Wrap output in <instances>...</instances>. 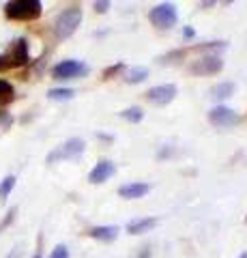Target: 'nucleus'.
<instances>
[{
    "mask_svg": "<svg viewBox=\"0 0 247 258\" xmlns=\"http://www.w3.org/2000/svg\"><path fill=\"white\" fill-rule=\"evenodd\" d=\"M79 22H82V9L77 5L67 7L62 13H58L56 22H54V35L56 39H69L77 30Z\"/></svg>",
    "mask_w": 247,
    "mask_h": 258,
    "instance_id": "nucleus-1",
    "label": "nucleus"
},
{
    "mask_svg": "<svg viewBox=\"0 0 247 258\" xmlns=\"http://www.w3.org/2000/svg\"><path fill=\"white\" fill-rule=\"evenodd\" d=\"M43 5L39 0H13V3H7L5 7V15L9 20H37L41 15Z\"/></svg>",
    "mask_w": 247,
    "mask_h": 258,
    "instance_id": "nucleus-2",
    "label": "nucleus"
},
{
    "mask_svg": "<svg viewBox=\"0 0 247 258\" xmlns=\"http://www.w3.org/2000/svg\"><path fill=\"white\" fill-rule=\"evenodd\" d=\"M84 149H86V144L82 138H69L67 142H62L60 147H56L50 155H47V164L65 161V159H77L84 153Z\"/></svg>",
    "mask_w": 247,
    "mask_h": 258,
    "instance_id": "nucleus-3",
    "label": "nucleus"
},
{
    "mask_svg": "<svg viewBox=\"0 0 247 258\" xmlns=\"http://www.w3.org/2000/svg\"><path fill=\"white\" fill-rule=\"evenodd\" d=\"M148 20L153 22V26L161 28V30H168V28H172L174 24L179 22L177 7L170 5V3H161V5H157L155 9H150Z\"/></svg>",
    "mask_w": 247,
    "mask_h": 258,
    "instance_id": "nucleus-4",
    "label": "nucleus"
},
{
    "mask_svg": "<svg viewBox=\"0 0 247 258\" xmlns=\"http://www.w3.org/2000/svg\"><path fill=\"white\" fill-rule=\"evenodd\" d=\"M221 69H224V60L219 58V54H211V52L200 56V58L189 67V71L194 76H215V74H219Z\"/></svg>",
    "mask_w": 247,
    "mask_h": 258,
    "instance_id": "nucleus-5",
    "label": "nucleus"
},
{
    "mask_svg": "<svg viewBox=\"0 0 247 258\" xmlns=\"http://www.w3.org/2000/svg\"><path fill=\"white\" fill-rule=\"evenodd\" d=\"M86 74H89V67L79 60H73V58L54 64V69H52V76L56 80H73V78H82Z\"/></svg>",
    "mask_w": 247,
    "mask_h": 258,
    "instance_id": "nucleus-6",
    "label": "nucleus"
},
{
    "mask_svg": "<svg viewBox=\"0 0 247 258\" xmlns=\"http://www.w3.org/2000/svg\"><path fill=\"white\" fill-rule=\"evenodd\" d=\"M209 123L213 127H219V129H228V127H234L241 123V116L236 114L234 110H230L226 106H215L209 112Z\"/></svg>",
    "mask_w": 247,
    "mask_h": 258,
    "instance_id": "nucleus-7",
    "label": "nucleus"
},
{
    "mask_svg": "<svg viewBox=\"0 0 247 258\" xmlns=\"http://www.w3.org/2000/svg\"><path fill=\"white\" fill-rule=\"evenodd\" d=\"M177 97V86L174 84H159L148 88L146 99L153 103V106H168V103Z\"/></svg>",
    "mask_w": 247,
    "mask_h": 258,
    "instance_id": "nucleus-8",
    "label": "nucleus"
},
{
    "mask_svg": "<svg viewBox=\"0 0 247 258\" xmlns=\"http://www.w3.org/2000/svg\"><path fill=\"white\" fill-rule=\"evenodd\" d=\"M116 172V166H114V161H110V159H101L97 161V166L93 168V170L89 172V181L91 183H103V181H108L110 176H112Z\"/></svg>",
    "mask_w": 247,
    "mask_h": 258,
    "instance_id": "nucleus-9",
    "label": "nucleus"
},
{
    "mask_svg": "<svg viewBox=\"0 0 247 258\" xmlns=\"http://www.w3.org/2000/svg\"><path fill=\"white\" fill-rule=\"evenodd\" d=\"M150 191V185L148 183H125L118 187V196L121 198H127V200H135V198H142L146 196V194Z\"/></svg>",
    "mask_w": 247,
    "mask_h": 258,
    "instance_id": "nucleus-10",
    "label": "nucleus"
},
{
    "mask_svg": "<svg viewBox=\"0 0 247 258\" xmlns=\"http://www.w3.org/2000/svg\"><path fill=\"white\" fill-rule=\"evenodd\" d=\"M9 60H11V64H26L30 60V56H28V41H26V39H18V41L13 43Z\"/></svg>",
    "mask_w": 247,
    "mask_h": 258,
    "instance_id": "nucleus-11",
    "label": "nucleus"
},
{
    "mask_svg": "<svg viewBox=\"0 0 247 258\" xmlns=\"http://www.w3.org/2000/svg\"><path fill=\"white\" fill-rule=\"evenodd\" d=\"M155 224H157L155 217H142V220H133V222L127 224V232H129V235H142V232H148Z\"/></svg>",
    "mask_w": 247,
    "mask_h": 258,
    "instance_id": "nucleus-12",
    "label": "nucleus"
},
{
    "mask_svg": "<svg viewBox=\"0 0 247 258\" xmlns=\"http://www.w3.org/2000/svg\"><path fill=\"white\" fill-rule=\"evenodd\" d=\"M89 235L99 241H114L118 235V226H95L89 230Z\"/></svg>",
    "mask_w": 247,
    "mask_h": 258,
    "instance_id": "nucleus-13",
    "label": "nucleus"
},
{
    "mask_svg": "<svg viewBox=\"0 0 247 258\" xmlns=\"http://www.w3.org/2000/svg\"><path fill=\"white\" fill-rule=\"evenodd\" d=\"M211 97L215 101H221V99H228L230 95L234 93V84L232 82H219V84H215V86H211Z\"/></svg>",
    "mask_w": 247,
    "mask_h": 258,
    "instance_id": "nucleus-14",
    "label": "nucleus"
},
{
    "mask_svg": "<svg viewBox=\"0 0 247 258\" xmlns=\"http://www.w3.org/2000/svg\"><path fill=\"white\" fill-rule=\"evenodd\" d=\"M146 78H148L146 67H131L125 71V82H129V84H140V82H144Z\"/></svg>",
    "mask_w": 247,
    "mask_h": 258,
    "instance_id": "nucleus-15",
    "label": "nucleus"
},
{
    "mask_svg": "<svg viewBox=\"0 0 247 258\" xmlns=\"http://www.w3.org/2000/svg\"><path fill=\"white\" fill-rule=\"evenodd\" d=\"M47 97L54 101H67V99H73L75 91L73 88H50V91H47Z\"/></svg>",
    "mask_w": 247,
    "mask_h": 258,
    "instance_id": "nucleus-16",
    "label": "nucleus"
},
{
    "mask_svg": "<svg viewBox=\"0 0 247 258\" xmlns=\"http://www.w3.org/2000/svg\"><path fill=\"white\" fill-rule=\"evenodd\" d=\"M15 181H18V179H15L13 174H9V176H5V179H3V183H0V200H3V203L9 198V194L13 191Z\"/></svg>",
    "mask_w": 247,
    "mask_h": 258,
    "instance_id": "nucleus-17",
    "label": "nucleus"
},
{
    "mask_svg": "<svg viewBox=\"0 0 247 258\" xmlns=\"http://www.w3.org/2000/svg\"><path fill=\"white\" fill-rule=\"evenodd\" d=\"M121 116H123L125 120H129V123H140V120L144 118V112H142V108L133 106V108L123 110V112H121Z\"/></svg>",
    "mask_w": 247,
    "mask_h": 258,
    "instance_id": "nucleus-18",
    "label": "nucleus"
},
{
    "mask_svg": "<svg viewBox=\"0 0 247 258\" xmlns=\"http://www.w3.org/2000/svg\"><path fill=\"white\" fill-rule=\"evenodd\" d=\"M0 99H5V101L13 99V86L11 82H7L3 78H0Z\"/></svg>",
    "mask_w": 247,
    "mask_h": 258,
    "instance_id": "nucleus-19",
    "label": "nucleus"
},
{
    "mask_svg": "<svg viewBox=\"0 0 247 258\" xmlns=\"http://www.w3.org/2000/svg\"><path fill=\"white\" fill-rule=\"evenodd\" d=\"M50 258H69V249H67V245H56V247L52 249Z\"/></svg>",
    "mask_w": 247,
    "mask_h": 258,
    "instance_id": "nucleus-20",
    "label": "nucleus"
},
{
    "mask_svg": "<svg viewBox=\"0 0 247 258\" xmlns=\"http://www.w3.org/2000/svg\"><path fill=\"white\" fill-rule=\"evenodd\" d=\"M123 69V62H116V64H112V67H108L106 71H103V78H110V76H114V74H118V71Z\"/></svg>",
    "mask_w": 247,
    "mask_h": 258,
    "instance_id": "nucleus-21",
    "label": "nucleus"
},
{
    "mask_svg": "<svg viewBox=\"0 0 247 258\" xmlns=\"http://www.w3.org/2000/svg\"><path fill=\"white\" fill-rule=\"evenodd\" d=\"M15 213H18V209H15V207H13V209H11V211H9V213H7V220H3V222H0V230H3V228H5V226H9V224L13 222V217H15Z\"/></svg>",
    "mask_w": 247,
    "mask_h": 258,
    "instance_id": "nucleus-22",
    "label": "nucleus"
},
{
    "mask_svg": "<svg viewBox=\"0 0 247 258\" xmlns=\"http://www.w3.org/2000/svg\"><path fill=\"white\" fill-rule=\"evenodd\" d=\"M108 9H110L108 0H99V3H95V11H97V13H106Z\"/></svg>",
    "mask_w": 247,
    "mask_h": 258,
    "instance_id": "nucleus-23",
    "label": "nucleus"
},
{
    "mask_svg": "<svg viewBox=\"0 0 247 258\" xmlns=\"http://www.w3.org/2000/svg\"><path fill=\"white\" fill-rule=\"evenodd\" d=\"M9 67H11L9 56H0V69H9Z\"/></svg>",
    "mask_w": 247,
    "mask_h": 258,
    "instance_id": "nucleus-24",
    "label": "nucleus"
},
{
    "mask_svg": "<svg viewBox=\"0 0 247 258\" xmlns=\"http://www.w3.org/2000/svg\"><path fill=\"white\" fill-rule=\"evenodd\" d=\"M183 35H185L187 39H191V37H194V30H191L189 26H185V28H183Z\"/></svg>",
    "mask_w": 247,
    "mask_h": 258,
    "instance_id": "nucleus-25",
    "label": "nucleus"
},
{
    "mask_svg": "<svg viewBox=\"0 0 247 258\" xmlns=\"http://www.w3.org/2000/svg\"><path fill=\"white\" fill-rule=\"evenodd\" d=\"M138 258H150V252H148V249H144V252H142Z\"/></svg>",
    "mask_w": 247,
    "mask_h": 258,
    "instance_id": "nucleus-26",
    "label": "nucleus"
},
{
    "mask_svg": "<svg viewBox=\"0 0 247 258\" xmlns=\"http://www.w3.org/2000/svg\"><path fill=\"white\" fill-rule=\"evenodd\" d=\"M33 258H41V252H37V254H35Z\"/></svg>",
    "mask_w": 247,
    "mask_h": 258,
    "instance_id": "nucleus-27",
    "label": "nucleus"
},
{
    "mask_svg": "<svg viewBox=\"0 0 247 258\" xmlns=\"http://www.w3.org/2000/svg\"><path fill=\"white\" fill-rule=\"evenodd\" d=\"M238 258H247V252H243V254H241V256H238Z\"/></svg>",
    "mask_w": 247,
    "mask_h": 258,
    "instance_id": "nucleus-28",
    "label": "nucleus"
},
{
    "mask_svg": "<svg viewBox=\"0 0 247 258\" xmlns=\"http://www.w3.org/2000/svg\"><path fill=\"white\" fill-rule=\"evenodd\" d=\"M245 222H247V217H245Z\"/></svg>",
    "mask_w": 247,
    "mask_h": 258,
    "instance_id": "nucleus-29",
    "label": "nucleus"
}]
</instances>
